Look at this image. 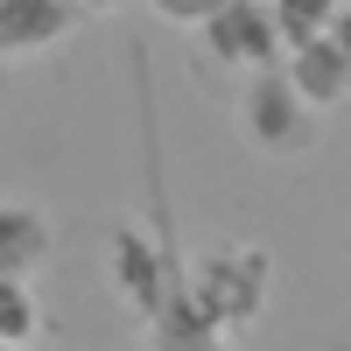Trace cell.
Returning a JSON list of instances; mask_svg holds the SVG:
<instances>
[{
	"mask_svg": "<svg viewBox=\"0 0 351 351\" xmlns=\"http://www.w3.org/2000/svg\"><path fill=\"white\" fill-rule=\"evenodd\" d=\"M274 28H281V49H302V43H324L330 21L344 14V0H267Z\"/></svg>",
	"mask_w": 351,
	"mask_h": 351,
	"instance_id": "9",
	"label": "cell"
},
{
	"mask_svg": "<svg viewBox=\"0 0 351 351\" xmlns=\"http://www.w3.org/2000/svg\"><path fill=\"white\" fill-rule=\"evenodd\" d=\"M281 71H288V84L302 92L309 112H337V106L351 99V56H344L330 36H324V43L288 49V56H281Z\"/></svg>",
	"mask_w": 351,
	"mask_h": 351,
	"instance_id": "5",
	"label": "cell"
},
{
	"mask_svg": "<svg viewBox=\"0 0 351 351\" xmlns=\"http://www.w3.org/2000/svg\"><path fill=\"white\" fill-rule=\"evenodd\" d=\"M183 295L218 337H232L267 309L274 260H267V246H204V253L183 260Z\"/></svg>",
	"mask_w": 351,
	"mask_h": 351,
	"instance_id": "1",
	"label": "cell"
},
{
	"mask_svg": "<svg viewBox=\"0 0 351 351\" xmlns=\"http://www.w3.org/2000/svg\"><path fill=\"white\" fill-rule=\"evenodd\" d=\"M77 28L71 0H0V56H36L56 49Z\"/></svg>",
	"mask_w": 351,
	"mask_h": 351,
	"instance_id": "6",
	"label": "cell"
},
{
	"mask_svg": "<svg viewBox=\"0 0 351 351\" xmlns=\"http://www.w3.org/2000/svg\"><path fill=\"white\" fill-rule=\"evenodd\" d=\"M106 281H112V295L127 302V316L155 324V316L176 302V288H183V260L162 253L141 225H112V239H106Z\"/></svg>",
	"mask_w": 351,
	"mask_h": 351,
	"instance_id": "3",
	"label": "cell"
},
{
	"mask_svg": "<svg viewBox=\"0 0 351 351\" xmlns=\"http://www.w3.org/2000/svg\"><path fill=\"white\" fill-rule=\"evenodd\" d=\"M36 330H43V309H36V295H28V281H0V344L28 351Z\"/></svg>",
	"mask_w": 351,
	"mask_h": 351,
	"instance_id": "10",
	"label": "cell"
},
{
	"mask_svg": "<svg viewBox=\"0 0 351 351\" xmlns=\"http://www.w3.org/2000/svg\"><path fill=\"white\" fill-rule=\"evenodd\" d=\"M148 330H155V351H225V337H218V330L190 309V295H183V288H176V302L155 316Z\"/></svg>",
	"mask_w": 351,
	"mask_h": 351,
	"instance_id": "8",
	"label": "cell"
},
{
	"mask_svg": "<svg viewBox=\"0 0 351 351\" xmlns=\"http://www.w3.org/2000/svg\"><path fill=\"white\" fill-rule=\"evenodd\" d=\"M232 120H239V141H246L253 155L288 162V155H309V148H316V127H324V112H309V106H302V92L288 84V71L274 64V71L239 77Z\"/></svg>",
	"mask_w": 351,
	"mask_h": 351,
	"instance_id": "2",
	"label": "cell"
},
{
	"mask_svg": "<svg viewBox=\"0 0 351 351\" xmlns=\"http://www.w3.org/2000/svg\"><path fill=\"white\" fill-rule=\"evenodd\" d=\"M330 43H337V49H344V56H351V0H344V14H337V21H330Z\"/></svg>",
	"mask_w": 351,
	"mask_h": 351,
	"instance_id": "12",
	"label": "cell"
},
{
	"mask_svg": "<svg viewBox=\"0 0 351 351\" xmlns=\"http://www.w3.org/2000/svg\"><path fill=\"white\" fill-rule=\"evenodd\" d=\"M49 218L28 197H0V281H28L49 260Z\"/></svg>",
	"mask_w": 351,
	"mask_h": 351,
	"instance_id": "7",
	"label": "cell"
},
{
	"mask_svg": "<svg viewBox=\"0 0 351 351\" xmlns=\"http://www.w3.org/2000/svg\"><path fill=\"white\" fill-rule=\"evenodd\" d=\"M204 36V49L218 56L225 71H239V77H253V71H274L281 64V28H274V8L267 0H225V8L197 28Z\"/></svg>",
	"mask_w": 351,
	"mask_h": 351,
	"instance_id": "4",
	"label": "cell"
},
{
	"mask_svg": "<svg viewBox=\"0 0 351 351\" xmlns=\"http://www.w3.org/2000/svg\"><path fill=\"white\" fill-rule=\"evenodd\" d=\"M71 8H77V14H112L120 0H71Z\"/></svg>",
	"mask_w": 351,
	"mask_h": 351,
	"instance_id": "13",
	"label": "cell"
},
{
	"mask_svg": "<svg viewBox=\"0 0 351 351\" xmlns=\"http://www.w3.org/2000/svg\"><path fill=\"white\" fill-rule=\"evenodd\" d=\"M148 8H155L162 21H176V28H204V21L225 8V0H148Z\"/></svg>",
	"mask_w": 351,
	"mask_h": 351,
	"instance_id": "11",
	"label": "cell"
}]
</instances>
